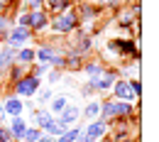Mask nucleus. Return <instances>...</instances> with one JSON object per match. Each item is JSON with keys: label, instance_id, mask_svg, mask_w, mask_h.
<instances>
[{"label": "nucleus", "instance_id": "nucleus-1", "mask_svg": "<svg viewBox=\"0 0 159 142\" xmlns=\"http://www.w3.org/2000/svg\"><path fill=\"white\" fill-rule=\"evenodd\" d=\"M57 34H71V32H76L81 27V20L79 15H76V10H64V12H59V15H54L52 17V25H49Z\"/></svg>", "mask_w": 159, "mask_h": 142}, {"label": "nucleus", "instance_id": "nucleus-2", "mask_svg": "<svg viewBox=\"0 0 159 142\" xmlns=\"http://www.w3.org/2000/svg\"><path fill=\"white\" fill-rule=\"evenodd\" d=\"M39 79L37 76H22L20 81H15V86H12V91H15V96H27V98H32L37 91H39Z\"/></svg>", "mask_w": 159, "mask_h": 142}, {"label": "nucleus", "instance_id": "nucleus-3", "mask_svg": "<svg viewBox=\"0 0 159 142\" xmlns=\"http://www.w3.org/2000/svg\"><path fill=\"white\" fill-rule=\"evenodd\" d=\"M30 39H32V30H30V27H20V25H15L12 30H7V47H12V49L25 47Z\"/></svg>", "mask_w": 159, "mask_h": 142}, {"label": "nucleus", "instance_id": "nucleus-4", "mask_svg": "<svg viewBox=\"0 0 159 142\" xmlns=\"http://www.w3.org/2000/svg\"><path fill=\"white\" fill-rule=\"evenodd\" d=\"M115 81H118V71L115 69H103L96 79H91V86L96 91H110Z\"/></svg>", "mask_w": 159, "mask_h": 142}, {"label": "nucleus", "instance_id": "nucleus-5", "mask_svg": "<svg viewBox=\"0 0 159 142\" xmlns=\"http://www.w3.org/2000/svg\"><path fill=\"white\" fill-rule=\"evenodd\" d=\"M108 127H110V122L108 120H91L88 125H86V130H83V135L88 137L91 142H98L100 137H105V132H108Z\"/></svg>", "mask_w": 159, "mask_h": 142}, {"label": "nucleus", "instance_id": "nucleus-6", "mask_svg": "<svg viewBox=\"0 0 159 142\" xmlns=\"http://www.w3.org/2000/svg\"><path fill=\"white\" fill-rule=\"evenodd\" d=\"M113 93H115V98L118 101H135L137 103V96H135V91H132V86L130 81H125V79H118V81L113 83Z\"/></svg>", "mask_w": 159, "mask_h": 142}, {"label": "nucleus", "instance_id": "nucleus-7", "mask_svg": "<svg viewBox=\"0 0 159 142\" xmlns=\"http://www.w3.org/2000/svg\"><path fill=\"white\" fill-rule=\"evenodd\" d=\"M79 115H81V108H79V105H74V103H69V105L59 113V120H57V122L69 130V127H74V122L79 120Z\"/></svg>", "mask_w": 159, "mask_h": 142}, {"label": "nucleus", "instance_id": "nucleus-8", "mask_svg": "<svg viewBox=\"0 0 159 142\" xmlns=\"http://www.w3.org/2000/svg\"><path fill=\"white\" fill-rule=\"evenodd\" d=\"M47 27H49V12H47V10H32V22H30L32 34L47 30Z\"/></svg>", "mask_w": 159, "mask_h": 142}, {"label": "nucleus", "instance_id": "nucleus-9", "mask_svg": "<svg viewBox=\"0 0 159 142\" xmlns=\"http://www.w3.org/2000/svg\"><path fill=\"white\" fill-rule=\"evenodd\" d=\"M7 130L12 132V140L20 142L22 135H25V130H27V120L22 118V115H15V118H10V125H7Z\"/></svg>", "mask_w": 159, "mask_h": 142}, {"label": "nucleus", "instance_id": "nucleus-10", "mask_svg": "<svg viewBox=\"0 0 159 142\" xmlns=\"http://www.w3.org/2000/svg\"><path fill=\"white\" fill-rule=\"evenodd\" d=\"M32 122H37V127L47 132V130H49V125L54 122V115H52L49 110H44V108H37V110H34V115H32Z\"/></svg>", "mask_w": 159, "mask_h": 142}, {"label": "nucleus", "instance_id": "nucleus-11", "mask_svg": "<svg viewBox=\"0 0 159 142\" xmlns=\"http://www.w3.org/2000/svg\"><path fill=\"white\" fill-rule=\"evenodd\" d=\"M2 108H5V115H10V118H15V115H22V108H25V103L15 96V98H7V101L2 103Z\"/></svg>", "mask_w": 159, "mask_h": 142}, {"label": "nucleus", "instance_id": "nucleus-12", "mask_svg": "<svg viewBox=\"0 0 159 142\" xmlns=\"http://www.w3.org/2000/svg\"><path fill=\"white\" fill-rule=\"evenodd\" d=\"M69 7H71V0H44V10L52 12V15H59Z\"/></svg>", "mask_w": 159, "mask_h": 142}, {"label": "nucleus", "instance_id": "nucleus-13", "mask_svg": "<svg viewBox=\"0 0 159 142\" xmlns=\"http://www.w3.org/2000/svg\"><path fill=\"white\" fill-rule=\"evenodd\" d=\"M30 61H34V49L32 47H20V52H15V64L30 66Z\"/></svg>", "mask_w": 159, "mask_h": 142}, {"label": "nucleus", "instance_id": "nucleus-14", "mask_svg": "<svg viewBox=\"0 0 159 142\" xmlns=\"http://www.w3.org/2000/svg\"><path fill=\"white\" fill-rule=\"evenodd\" d=\"M15 52L17 49H12V47H0V69H7L15 64Z\"/></svg>", "mask_w": 159, "mask_h": 142}, {"label": "nucleus", "instance_id": "nucleus-15", "mask_svg": "<svg viewBox=\"0 0 159 142\" xmlns=\"http://www.w3.org/2000/svg\"><path fill=\"white\" fill-rule=\"evenodd\" d=\"M54 54H57V47H52V44H44L39 52H34V59H39V64H49V61L54 59Z\"/></svg>", "mask_w": 159, "mask_h": 142}, {"label": "nucleus", "instance_id": "nucleus-16", "mask_svg": "<svg viewBox=\"0 0 159 142\" xmlns=\"http://www.w3.org/2000/svg\"><path fill=\"white\" fill-rule=\"evenodd\" d=\"M81 113H83L88 120H96V118L100 115V101H88L86 105H83V110H81Z\"/></svg>", "mask_w": 159, "mask_h": 142}, {"label": "nucleus", "instance_id": "nucleus-17", "mask_svg": "<svg viewBox=\"0 0 159 142\" xmlns=\"http://www.w3.org/2000/svg\"><path fill=\"white\" fill-rule=\"evenodd\" d=\"M66 105H69V98H66V96H54V98H52V108H49V113H52V115H59Z\"/></svg>", "mask_w": 159, "mask_h": 142}, {"label": "nucleus", "instance_id": "nucleus-18", "mask_svg": "<svg viewBox=\"0 0 159 142\" xmlns=\"http://www.w3.org/2000/svg\"><path fill=\"white\" fill-rule=\"evenodd\" d=\"M81 69H83V74H88L91 79H96V76H98V74L105 69V66H103V64H98V61H86Z\"/></svg>", "mask_w": 159, "mask_h": 142}, {"label": "nucleus", "instance_id": "nucleus-19", "mask_svg": "<svg viewBox=\"0 0 159 142\" xmlns=\"http://www.w3.org/2000/svg\"><path fill=\"white\" fill-rule=\"evenodd\" d=\"M83 66V61H81L79 54H71V52H66V64H64V69H69V71H76Z\"/></svg>", "mask_w": 159, "mask_h": 142}, {"label": "nucleus", "instance_id": "nucleus-20", "mask_svg": "<svg viewBox=\"0 0 159 142\" xmlns=\"http://www.w3.org/2000/svg\"><path fill=\"white\" fill-rule=\"evenodd\" d=\"M39 135H42L39 127H34V125H27V130H25V135H22V140H20V142H37V140H39Z\"/></svg>", "mask_w": 159, "mask_h": 142}, {"label": "nucleus", "instance_id": "nucleus-21", "mask_svg": "<svg viewBox=\"0 0 159 142\" xmlns=\"http://www.w3.org/2000/svg\"><path fill=\"white\" fill-rule=\"evenodd\" d=\"M81 135V127H71V130H66V132H61L57 142H76V137Z\"/></svg>", "mask_w": 159, "mask_h": 142}, {"label": "nucleus", "instance_id": "nucleus-22", "mask_svg": "<svg viewBox=\"0 0 159 142\" xmlns=\"http://www.w3.org/2000/svg\"><path fill=\"white\" fill-rule=\"evenodd\" d=\"M25 69H27V66H22V64H12V66H10V81L12 83L20 81L22 76H25Z\"/></svg>", "mask_w": 159, "mask_h": 142}, {"label": "nucleus", "instance_id": "nucleus-23", "mask_svg": "<svg viewBox=\"0 0 159 142\" xmlns=\"http://www.w3.org/2000/svg\"><path fill=\"white\" fill-rule=\"evenodd\" d=\"M22 7H27L30 12H32V10H44V0H25Z\"/></svg>", "mask_w": 159, "mask_h": 142}, {"label": "nucleus", "instance_id": "nucleus-24", "mask_svg": "<svg viewBox=\"0 0 159 142\" xmlns=\"http://www.w3.org/2000/svg\"><path fill=\"white\" fill-rule=\"evenodd\" d=\"M98 10H103V7H118L120 5V0H91Z\"/></svg>", "mask_w": 159, "mask_h": 142}, {"label": "nucleus", "instance_id": "nucleus-25", "mask_svg": "<svg viewBox=\"0 0 159 142\" xmlns=\"http://www.w3.org/2000/svg\"><path fill=\"white\" fill-rule=\"evenodd\" d=\"M30 22H32V12H30V10L20 12V17H17V25H20V27H30Z\"/></svg>", "mask_w": 159, "mask_h": 142}, {"label": "nucleus", "instance_id": "nucleus-26", "mask_svg": "<svg viewBox=\"0 0 159 142\" xmlns=\"http://www.w3.org/2000/svg\"><path fill=\"white\" fill-rule=\"evenodd\" d=\"M0 142H15L12 140V132L7 130V125H0Z\"/></svg>", "mask_w": 159, "mask_h": 142}, {"label": "nucleus", "instance_id": "nucleus-27", "mask_svg": "<svg viewBox=\"0 0 159 142\" xmlns=\"http://www.w3.org/2000/svg\"><path fill=\"white\" fill-rule=\"evenodd\" d=\"M49 69H52L49 64H37V66H34V71H32V76H37V79H39L42 74H47Z\"/></svg>", "mask_w": 159, "mask_h": 142}, {"label": "nucleus", "instance_id": "nucleus-28", "mask_svg": "<svg viewBox=\"0 0 159 142\" xmlns=\"http://www.w3.org/2000/svg\"><path fill=\"white\" fill-rule=\"evenodd\" d=\"M130 86H132V91H135V96H137V101H139V96H142V81H139V79H132Z\"/></svg>", "mask_w": 159, "mask_h": 142}, {"label": "nucleus", "instance_id": "nucleus-29", "mask_svg": "<svg viewBox=\"0 0 159 142\" xmlns=\"http://www.w3.org/2000/svg\"><path fill=\"white\" fill-rule=\"evenodd\" d=\"M52 98V88H42L39 91V103H47Z\"/></svg>", "mask_w": 159, "mask_h": 142}, {"label": "nucleus", "instance_id": "nucleus-30", "mask_svg": "<svg viewBox=\"0 0 159 142\" xmlns=\"http://www.w3.org/2000/svg\"><path fill=\"white\" fill-rule=\"evenodd\" d=\"M59 76H61L59 71H49V83H57V81H59Z\"/></svg>", "mask_w": 159, "mask_h": 142}, {"label": "nucleus", "instance_id": "nucleus-31", "mask_svg": "<svg viewBox=\"0 0 159 142\" xmlns=\"http://www.w3.org/2000/svg\"><path fill=\"white\" fill-rule=\"evenodd\" d=\"M37 142H57V140H54L52 135H47V132H44V135H39V140H37Z\"/></svg>", "mask_w": 159, "mask_h": 142}, {"label": "nucleus", "instance_id": "nucleus-32", "mask_svg": "<svg viewBox=\"0 0 159 142\" xmlns=\"http://www.w3.org/2000/svg\"><path fill=\"white\" fill-rule=\"evenodd\" d=\"M76 142H91V140H88V137L83 135V130H81V135H79V137H76Z\"/></svg>", "mask_w": 159, "mask_h": 142}, {"label": "nucleus", "instance_id": "nucleus-33", "mask_svg": "<svg viewBox=\"0 0 159 142\" xmlns=\"http://www.w3.org/2000/svg\"><path fill=\"white\" fill-rule=\"evenodd\" d=\"M5 120V108H2V103H0V122Z\"/></svg>", "mask_w": 159, "mask_h": 142}, {"label": "nucleus", "instance_id": "nucleus-34", "mask_svg": "<svg viewBox=\"0 0 159 142\" xmlns=\"http://www.w3.org/2000/svg\"><path fill=\"white\" fill-rule=\"evenodd\" d=\"M0 2H2L5 7H10V5H12V0H0Z\"/></svg>", "mask_w": 159, "mask_h": 142}, {"label": "nucleus", "instance_id": "nucleus-35", "mask_svg": "<svg viewBox=\"0 0 159 142\" xmlns=\"http://www.w3.org/2000/svg\"><path fill=\"white\" fill-rule=\"evenodd\" d=\"M0 12H7V7H5V5H2V2H0Z\"/></svg>", "mask_w": 159, "mask_h": 142}, {"label": "nucleus", "instance_id": "nucleus-36", "mask_svg": "<svg viewBox=\"0 0 159 142\" xmlns=\"http://www.w3.org/2000/svg\"><path fill=\"white\" fill-rule=\"evenodd\" d=\"M103 142H113V137H105V140H103Z\"/></svg>", "mask_w": 159, "mask_h": 142}]
</instances>
